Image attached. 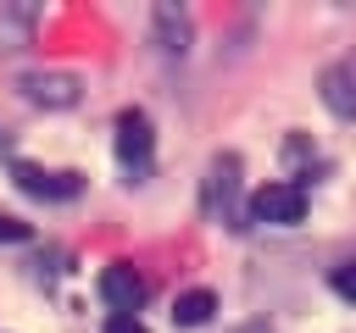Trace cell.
<instances>
[{"mask_svg":"<svg viewBox=\"0 0 356 333\" xmlns=\"http://www.w3.org/2000/svg\"><path fill=\"white\" fill-rule=\"evenodd\" d=\"M11 178H17V189L33 194V200H72V194L83 189L78 172H44V166H33V161H17Z\"/></svg>","mask_w":356,"mask_h":333,"instance_id":"cell-4","label":"cell"},{"mask_svg":"<svg viewBox=\"0 0 356 333\" xmlns=\"http://www.w3.org/2000/svg\"><path fill=\"white\" fill-rule=\"evenodd\" d=\"M106 333H145L139 316H106Z\"/></svg>","mask_w":356,"mask_h":333,"instance_id":"cell-14","label":"cell"},{"mask_svg":"<svg viewBox=\"0 0 356 333\" xmlns=\"http://www.w3.org/2000/svg\"><path fill=\"white\" fill-rule=\"evenodd\" d=\"M150 28H156V44H161L167 56H184V50H189V17H184V6L161 0V6L150 11Z\"/></svg>","mask_w":356,"mask_h":333,"instance_id":"cell-9","label":"cell"},{"mask_svg":"<svg viewBox=\"0 0 356 333\" xmlns=\"http://www.w3.org/2000/svg\"><path fill=\"white\" fill-rule=\"evenodd\" d=\"M328 283H334L339 300H356V261H339V266L328 272Z\"/></svg>","mask_w":356,"mask_h":333,"instance_id":"cell-11","label":"cell"},{"mask_svg":"<svg viewBox=\"0 0 356 333\" xmlns=\"http://www.w3.org/2000/svg\"><path fill=\"white\" fill-rule=\"evenodd\" d=\"M39 28V6L33 0H6L0 6V56H17L22 44H33Z\"/></svg>","mask_w":356,"mask_h":333,"instance_id":"cell-8","label":"cell"},{"mask_svg":"<svg viewBox=\"0 0 356 333\" xmlns=\"http://www.w3.org/2000/svg\"><path fill=\"white\" fill-rule=\"evenodd\" d=\"M234 333H273V327H267V322H239Z\"/></svg>","mask_w":356,"mask_h":333,"instance_id":"cell-15","label":"cell"},{"mask_svg":"<svg viewBox=\"0 0 356 333\" xmlns=\"http://www.w3.org/2000/svg\"><path fill=\"white\" fill-rule=\"evenodd\" d=\"M22 239H33V228H28V222H17L11 211H0V244H22Z\"/></svg>","mask_w":356,"mask_h":333,"instance_id":"cell-12","label":"cell"},{"mask_svg":"<svg viewBox=\"0 0 356 333\" xmlns=\"http://www.w3.org/2000/svg\"><path fill=\"white\" fill-rule=\"evenodd\" d=\"M284 161H312V144H306V133L284 139Z\"/></svg>","mask_w":356,"mask_h":333,"instance_id":"cell-13","label":"cell"},{"mask_svg":"<svg viewBox=\"0 0 356 333\" xmlns=\"http://www.w3.org/2000/svg\"><path fill=\"white\" fill-rule=\"evenodd\" d=\"M150 150H156L150 117H145L139 105H128V111L117 117V161L128 166V178H134V183H139V178L150 172Z\"/></svg>","mask_w":356,"mask_h":333,"instance_id":"cell-1","label":"cell"},{"mask_svg":"<svg viewBox=\"0 0 356 333\" xmlns=\"http://www.w3.org/2000/svg\"><path fill=\"white\" fill-rule=\"evenodd\" d=\"M17 89H22L33 105H50V111H61V105H78V94H83V83H78L72 72H28Z\"/></svg>","mask_w":356,"mask_h":333,"instance_id":"cell-7","label":"cell"},{"mask_svg":"<svg viewBox=\"0 0 356 333\" xmlns=\"http://www.w3.org/2000/svg\"><path fill=\"white\" fill-rule=\"evenodd\" d=\"M317 89H323V105H328L334 117H356V50L339 56L334 67H323Z\"/></svg>","mask_w":356,"mask_h":333,"instance_id":"cell-6","label":"cell"},{"mask_svg":"<svg viewBox=\"0 0 356 333\" xmlns=\"http://www.w3.org/2000/svg\"><path fill=\"white\" fill-rule=\"evenodd\" d=\"M100 300L111 305V316H134L139 305H145V278L134 272V266H106L100 272Z\"/></svg>","mask_w":356,"mask_h":333,"instance_id":"cell-5","label":"cell"},{"mask_svg":"<svg viewBox=\"0 0 356 333\" xmlns=\"http://www.w3.org/2000/svg\"><path fill=\"white\" fill-rule=\"evenodd\" d=\"M234 200H239V155H234V150H222V155L211 161L206 183H200V205H206V216L234 222Z\"/></svg>","mask_w":356,"mask_h":333,"instance_id":"cell-3","label":"cell"},{"mask_svg":"<svg viewBox=\"0 0 356 333\" xmlns=\"http://www.w3.org/2000/svg\"><path fill=\"white\" fill-rule=\"evenodd\" d=\"M217 316V294L211 289H184L178 300H172V322L178 327H206Z\"/></svg>","mask_w":356,"mask_h":333,"instance_id":"cell-10","label":"cell"},{"mask_svg":"<svg viewBox=\"0 0 356 333\" xmlns=\"http://www.w3.org/2000/svg\"><path fill=\"white\" fill-rule=\"evenodd\" d=\"M306 189L300 183H261L256 194H250V216L256 222H273V228H295V222H306Z\"/></svg>","mask_w":356,"mask_h":333,"instance_id":"cell-2","label":"cell"}]
</instances>
